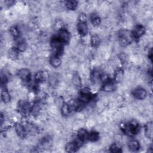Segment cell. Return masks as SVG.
<instances>
[{
	"label": "cell",
	"mask_w": 153,
	"mask_h": 153,
	"mask_svg": "<svg viewBox=\"0 0 153 153\" xmlns=\"http://www.w3.org/2000/svg\"><path fill=\"white\" fill-rule=\"evenodd\" d=\"M122 130L125 134L133 137L139 133L140 130V126L137 121L131 120L123 125Z\"/></svg>",
	"instance_id": "6da1fadb"
},
{
	"label": "cell",
	"mask_w": 153,
	"mask_h": 153,
	"mask_svg": "<svg viewBox=\"0 0 153 153\" xmlns=\"http://www.w3.org/2000/svg\"><path fill=\"white\" fill-rule=\"evenodd\" d=\"M118 39L123 47H126L130 44L133 40L131 31L127 29H121L118 32Z\"/></svg>",
	"instance_id": "7a4b0ae2"
},
{
	"label": "cell",
	"mask_w": 153,
	"mask_h": 153,
	"mask_svg": "<svg viewBox=\"0 0 153 153\" xmlns=\"http://www.w3.org/2000/svg\"><path fill=\"white\" fill-rule=\"evenodd\" d=\"M50 45L54 50V54L60 56L63 52L64 43L58 38L57 35L53 36L50 40Z\"/></svg>",
	"instance_id": "3957f363"
},
{
	"label": "cell",
	"mask_w": 153,
	"mask_h": 153,
	"mask_svg": "<svg viewBox=\"0 0 153 153\" xmlns=\"http://www.w3.org/2000/svg\"><path fill=\"white\" fill-rule=\"evenodd\" d=\"M94 97L95 95L91 93V90L88 88L84 87L81 89L78 99L84 104L87 105L88 103L93 100Z\"/></svg>",
	"instance_id": "277c9868"
},
{
	"label": "cell",
	"mask_w": 153,
	"mask_h": 153,
	"mask_svg": "<svg viewBox=\"0 0 153 153\" xmlns=\"http://www.w3.org/2000/svg\"><path fill=\"white\" fill-rule=\"evenodd\" d=\"M105 75L98 69H93L90 74V79L93 83H97L102 81V82L108 77H105Z\"/></svg>",
	"instance_id": "5b68a950"
},
{
	"label": "cell",
	"mask_w": 153,
	"mask_h": 153,
	"mask_svg": "<svg viewBox=\"0 0 153 153\" xmlns=\"http://www.w3.org/2000/svg\"><path fill=\"white\" fill-rule=\"evenodd\" d=\"M18 76L23 82L29 84L32 79V74L30 70L27 68H22L18 72Z\"/></svg>",
	"instance_id": "8992f818"
},
{
	"label": "cell",
	"mask_w": 153,
	"mask_h": 153,
	"mask_svg": "<svg viewBox=\"0 0 153 153\" xmlns=\"http://www.w3.org/2000/svg\"><path fill=\"white\" fill-rule=\"evenodd\" d=\"M117 83L109 78H107L103 81L102 90L106 92H111L115 90Z\"/></svg>",
	"instance_id": "52a82bcc"
},
{
	"label": "cell",
	"mask_w": 153,
	"mask_h": 153,
	"mask_svg": "<svg viewBox=\"0 0 153 153\" xmlns=\"http://www.w3.org/2000/svg\"><path fill=\"white\" fill-rule=\"evenodd\" d=\"M17 108L19 112L23 115H27L30 114L31 106H30L29 103L26 101L21 100L19 102Z\"/></svg>",
	"instance_id": "ba28073f"
},
{
	"label": "cell",
	"mask_w": 153,
	"mask_h": 153,
	"mask_svg": "<svg viewBox=\"0 0 153 153\" xmlns=\"http://www.w3.org/2000/svg\"><path fill=\"white\" fill-rule=\"evenodd\" d=\"M58 38L64 43L65 45L68 44L71 40V35L69 31L62 27L58 30V33L57 35Z\"/></svg>",
	"instance_id": "9c48e42d"
},
{
	"label": "cell",
	"mask_w": 153,
	"mask_h": 153,
	"mask_svg": "<svg viewBox=\"0 0 153 153\" xmlns=\"http://www.w3.org/2000/svg\"><path fill=\"white\" fill-rule=\"evenodd\" d=\"M82 144V143L78 139H76V140L69 142L65 145V151L67 152H75L78 151Z\"/></svg>",
	"instance_id": "30bf717a"
},
{
	"label": "cell",
	"mask_w": 153,
	"mask_h": 153,
	"mask_svg": "<svg viewBox=\"0 0 153 153\" xmlns=\"http://www.w3.org/2000/svg\"><path fill=\"white\" fill-rule=\"evenodd\" d=\"M133 39H138L145 33V27L142 25H136L132 31H131Z\"/></svg>",
	"instance_id": "8fae6325"
},
{
	"label": "cell",
	"mask_w": 153,
	"mask_h": 153,
	"mask_svg": "<svg viewBox=\"0 0 153 153\" xmlns=\"http://www.w3.org/2000/svg\"><path fill=\"white\" fill-rule=\"evenodd\" d=\"M146 90L142 87H137L132 91L133 96L137 100L144 99L146 97Z\"/></svg>",
	"instance_id": "7c38bea8"
},
{
	"label": "cell",
	"mask_w": 153,
	"mask_h": 153,
	"mask_svg": "<svg viewBox=\"0 0 153 153\" xmlns=\"http://www.w3.org/2000/svg\"><path fill=\"white\" fill-rule=\"evenodd\" d=\"M77 30L81 36L87 35L88 32V27L87 22H79L77 24Z\"/></svg>",
	"instance_id": "4fadbf2b"
},
{
	"label": "cell",
	"mask_w": 153,
	"mask_h": 153,
	"mask_svg": "<svg viewBox=\"0 0 153 153\" xmlns=\"http://www.w3.org/2000/svg\"><path fill=\"white\" fill-rule=\"evenodd\" d=\"M15 131L19 137L20 138H25L27 134V130L25 127L20 123H17L14 126Z\"/></svg>",
	"instance_id": "5bb4252c"
},
{
	"label": "cell",
	"mask_w": 153,
	"mask_h": 153,
	"mask_svg": "<svg viewBox=\"0 0 153 153\" xmlns=\"http://www.w3.org/2000/svg\"><path fill=\"white\" fill-rule=\"evenodd\" d=\"M88 134V133L87 132V131L85 129H84L83 128H79L77 131L76 138L79 141H80L81 142H82L83 143L86 140H87Z\"/></svg>",
	"instance_id": "9a60e30c"
},
{
	"label": "cell",
	"mask_w": 153,
	"mask_h": 153,
	"mask_svg": "<svg viewBox=\"0 0 153 153\" xmlns=\"http://www.w3.org/2000/svg\"><path fill=\"white\" fill-rule=\"evenodd\" d=\"M128 147L129 149L132 152H137L140 148V143L136 139H131L128 142Z\"/></svg>",
	"instance_id": "2e32d148"
},
{
	"label": "cell",
	"mask_w": 153,
	"mask_h": 153,
	"mask_svg": "<svg viewBox=\"0 0 153 153\" xmlns=\"http://www.w3.org/2000/svg\"><path fill=\"white\" fill-rule=\"evenodd\" d=\"M16 41H17V44H16V47L17 48V49L19 51L20 53L25 51L26 50L27 47L26 41L25 39H22L21 38L16 39Z\"/></svg>",
	"instance_id": "e0dca14e"
},
{
	"label": "cell",
	"mask_w": 153,
	"mask_h": 153,
	"mask_svg": "<svg viewBox=\"0 0 153 153\" xmlns=\"http://www.w3.org/2000/svg\"><path fill=\"white\" fill-rule=\"evenodd\" d=\"M50 63L52 67L56 68L61 65L62 61L59 56L53 54L50 59Z\"/></svg>",
	"instance_id": "ac0fdd59"
},
{
	"label": "cell",
	"mask_w": 153,
	"mask_h": 153,
	"mask_svg": "<svg viewBox=\"0 0 153 153\" xmlns=\"http://www.w3.org/2000/svg\"><path fill=\"white\" fill-rule=\"evenodd\" d=\"M90 20L91 23L94 26H99L101 23L100 16L96 13H93L90 15Z\"/></svg>",
	"instance_id": "d6986e66"
},
{
	"label": "cell",
	"mask_w": 153,
	"mask_h": 153,
	"mask_svg": "<svg viewBox=\"0 0 153 153\" xmlns=\"http://www.w3.org/2000/svg\"><path fill=\"white\" fill-rule=\"evenodd\" d=\"M145 136L149 139H152V123L151 121L148 122L145 125Z\"/></svg>",
	"instance_id": "ffe728a7"
},
{
	"label": "cell",
	"mask_w": 153,
	"mask_h": 153,
	"mask_svg": "<svg viewBox=\"0 0 153 153\" xmlns=\"http://www.w3.org/2000/svg\"><path fill=\"white\" fill-rule=\"evenodd\" d=\"M124 77V71L121 68L117 69L114 73V81L117 84L120 82Z\"/></svg>",
	"instance_id": "44dd1931"
},
{
	"label": "cell",
	"mask_w": 153,
	"mask_h": 153,
	"mask_svg": "<svg viewBox=\"0 0 153 153\" xmlns=\"http://www.w3.org/2000/svg\"><path fill=\"white\" fill-rule=\"evenodd\" d=\"M72 110V109L70 104L65 102L62 104L61 107V113L63 116L69 115L71 114Z\"/></svg>",
	"instance_id": "7402d4cb"
},
{
	"label": "cell",
	"mask_w": 153,
	"mask_h": 153,
	"mask_svg": "<svg viewBox=\"0 0 153 153\" xmlns=\"http://www.w3.org/2000/svg\"><path fill=\"white\" fill-rule=\"evenodd\" d=\"M46 79V75L44 72L39 71H38L35 75V81L37 84L42 83Z\"/></svg>",
	"instance_id": "603a6c76"
},
{
	"label": "cell",
	"mask_w": 153,
	"mask_h": 153,
	"mask_svg": "<svg viewBox=\"0 0 153 153\" xmlns=\"http://www.w3.org/2000/svg\"><path fill=\"white\" fill-rule=\"evenodd\" d=\"M8 57L13 60H17L19 57L20 52L16 47H12L8 50Z\"/></svg>",
	"instance_id": "cb8c5ba5"
},
{
	"label": "cell",
	"mask_w": 153,
	"mask_h": 153,
	"mask_svg": "<svg viewBox=\"0 0 153 153\" xmlns=\"http://www.w3.org/2000/svg\"><path fill=\"white\" fill-rule=\"evenodd\" d=\"M41 110V105L39 102L38 100L35 101L32 106H31V109H30V114L33 116H36L38 115Z\"/></svg>",
	"instance_id": "d4e9b609"
},
{
	"label": "cell",
	"mask_w": 153,
	"mask_h": 153,
	"mask_svg": "<svg viewBox=\"0 0 153 153\" xmlns=\"http://www.w3.org/2000/svg\"><path fill=\"white\" fill-rule=\"evenodd\" d=\"M100 139V134L99 133L95 130H92L88 134V138L87 140H88L90 142H94L97 141Z\"/></svg>",
	"instance_id": "484cf974"
},
{
	"label": "cell",
	"mask_w": 153,
	"mask_h": 153,
	"mask_svg": "<svg viewBox=\"0 0 153 153\" xmlns=\"http://www.w3.org/2000/svg\"><path fill=\"white\" fill-rule=\"evenodd\" d=\"M78 2L74 0H70V1H66L65 2V5L67 9L71 11H74L76 10V8L78 7Z\"/></svg>",
	"instance_id": "4316f807"
},
{
	"label": "cell",
	"mask_w": 153,
	"mask_h": 153,
	"mask_svg": "<svg viewBox=\"0 0 153 153\" xmlns=\"http://www.w3.org/2000/svg\"><path fill=\"white\" fill-rule=\"evenodd\" d=\"M1 97L2 101L4 103H8L10 101L11 97H10V93H9L8 90L5 87L2 89Z\"/></svg>",
	"instance_id": "83f0119b"
},
{
	"label": "cell",
	"mask_w": 153,
	"mask_h": 153,
	"mask_svg": "<svg viewBox=\"0 0 153 153\" xmlns=\"http://www.w3.org/2000/svg\"><path fill=\"white\" fill-rule=\"evenodd\" d=\"M10 32L11 33V35H12V36L16 40L19 38H20V30L16 26H13L11 27H10Z\"/></svg>",
	"instance_id": "f1b7e54d"
},
{
	"label": "cell",
	"mask_w": 153,
	"mask_h": 153,
	"mask_svg": "<svg viewBox=\"0 0 153 153\" xmlns=\"http://www.w3.org/2000/svg\"><path fill=\"white\" fill-rule=\"evenodd\" d=\"M91 45L93 48H97L99 47L100 43V39L97 35H93L91 37L90 39Z\"/></svg>",
	"instance_id": "f546056e"
},
{
	"label": "cell",
	"mask_w": 153,
	"mask_h": 153,
	"mask_svg": "<svg viewBox=\"0 0 153 153\" xmlns=\"http://www.w3.org/2000/svg\"><path fill=\"white\" fill-rule=\"evenodd\" d=\"M109 150L111 152H112V153H120L122 152L121 148L117 143H112L110 145Z\"/></svg>",
	"instance_id": "4dcf8cb0"
},
{
	"label": "cell",
	"mask_w": 153,
	"mask_h": 153,
	"mask_svg": "<svg viewBox=\"0 0 153 153\" xmlns=\"http://www.w3.org/2000/svg\"><path fill=\"white\" fill-rule=\"evenodd\" d=\"M72 82H73L74 84L76 86L79 87L81 85V78L77 72L75 73L74 74L73 77H72Z\"/></svg>",
	"instance_id": "1f68e13d"
},
{
	"label": "cell",
	"mask_w": 153,
	"mask_h": 153,
	"mask_svg": "<svg viewBox=\"0 0 153 153\" xmlns=\"http://www.w3.org/2000/svg\"><path fill=\"white\" fill-rule=\"evenodd\" d=\"M8 82V78L7 76V75L4 74L2 72H1V84L2 87L3 86H5L6 85V84Z\"/></svg>",
	"instance_id": "d6a6232c"
},
{
	"label": "cell",
	"mask_w": 153,
	"mask_h": 153,
	"mask_svg": "<svg viewBox=\"0 0 153 153\" xmlns=\"http://www.w3.org/2000/svg\"><path fill=\"white\" fill-rule=\"evenodd\" d=\"M87 15L84 13H81L79 15L78 21L79 22H87Z\"/></svg>",
	"instance_id": "836d02e7"
},
{
	"label": "cell",
	"mask_w": 153,
	"mask_h": 153,
	"mask_svg": "<svg viewBox=\"0 0 153 153\" xmlns=\"http://www.w3.org/2000/svg\"><path fill=\"white\" fill-rule=\"evenodd\" d=\"M148 57L149 59L151 60V61L152 62V49L150 50V51L148 53Z\"/></svg>",
	"instance_id": "e575fe53"
}]
</instances>
